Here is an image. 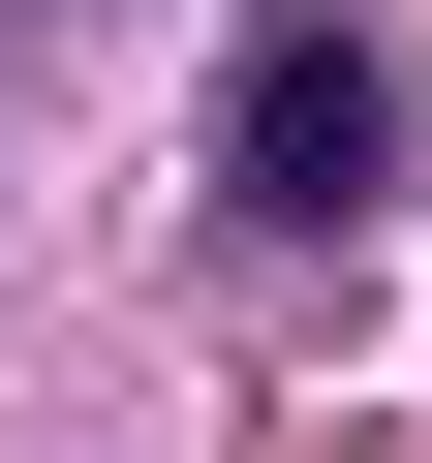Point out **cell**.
Returning <instances> with one entry per match:
<instances>
[{
  "label": "cell",
  "mask_w": 432,
  "mask_h": 463,
  "mask_svg": "<svg viewBox=\"0 0 432 463\" xmlns=\"http://www.w3.org/2000/svg\"><path fill=\"white\" fill-rule=\"evenodd\" d=\"M216 185H248V216H371V185H401V62L340 32V0H248V62H216Z\"/></svg>",
  "instance_id": "1"
}]
</instances>
